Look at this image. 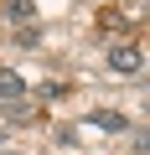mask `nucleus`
<instances>
[{
  "label": "nucleus",
  "instance_id": "obj_3",
  "mask_svg": "<svg viewBox=\"0 0 150 155\" xmlns=\"http://www.w3.org/2000/svg\"><path fill=\"white\" fill-rule=\"evenodd\" d=\"M93 119H98L104 129H129V119H124V114H114V109H98Z\"/></svg>",
  "mask_w": 150,
  "mask_h": 155
},
{
  "label": "nucleus",
  "instance_id": "obj_2",
  "mask_svg": "<svg viewBox=\"0 0 150 155\" xmlns=\"http://www.w3.org/2000/svg\"><path fill=\"white\" fill-rule=\"evenodd\" d=\"M0 98H5V104L26 98V83H21V72H0Z\"/></svg>",
  "mask_w": 150,
  "mask_h": 155
},
{
  "label": "nucleus",
  "instance_id": "obj_1",
  "mask_svg": "<svg viewBox=\"0 0 150 155\" xmlns=\"http://www.w3.org/2000/svg\"><path fill=\"white\" fill-rule=\"evenodd\" d=\"M109 67L124 72V78H140V72H145V52H140V41H119V47L109 52Z\"/></svg>",
  "mask_w": 150,
  "mask_h": 155
},
{
  "label": "nucleus",
  "instance_id": "obj_4",
  "mask_svg": "<svg viewBox=\"0 0 150 155\" xmlns=\"http://www.w3.org/2000/svg\"><path fill=\"white\" fill-rule=\"evenodd\" d=\"M0 155H16V150H0Z\"/></svg>",
  "mask_w": 150,
  "mask_h": 155
}]
</instances>
